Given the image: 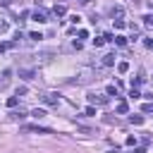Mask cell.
I'll return each mask as SVG.
<instances>
[{"mask_svg":"<svg viewBox=\"0 0 153 153\" xmlns=\"http://www.w3.org/2000/svg\"><path fill=\"white\" fill-rule=\"evenodd\" d=\"M134 153H146V148H136V151H134Z\"/></svg>","mask_w":153,"mask_h":153,"instance_id":"obj_32","label":"cell"},{"mask_svg":"<svg viewBox=\"0 0 153 153\" xmlns=\"http://www.w3.org/2000/svg\"><path fill=\"white\" fill-rule=\"evenodd\" d=\"M88 103H93V105H103V103H108V96H96V93H91V96H88Z\"/></svg>","mask_w":153,"mask_h":153,"instance_id":"obj_5","label":"cell"},{"mask_svg":"<svg viewBox=\"0 0 153 153\" xmlns=\"http://www.w3.org/2000/svg\"><path fill=\"white\" fill-rule=\"evenodd\" d=\"M115 110H117V112H120V115H124V112H127V110H129V105H127V100H120V103H117V108H115Z\"/></svg>","mask_w":153,"mask_h":153,"instance_id":"obj_10","label":"cell"},{"mask_svg":"<svg viewBox=\"0 0 153 153\" xmlns=\"http://www.w3.org/2000/svg\"><path fill=\"white\" fill-rule=\"evenodd\" d=\"M129 122H131V124H143V117H141V115H131Z\"/></svg>","mask_w":153,"mask_h":153,"instance_id":"obj_15","label":"cell"},{"mask_svg":"<svg viewBox=\"0 0 153 153\" xmlns=\"http://www.w3.org/2000/svg\"><path fill=\"white\" fill-rule=\"evenodd\" d=\"M76 129H79L81 134H86V136H88V134H96V131H93V129H88V127H76Z\"/></svg>","mask_w":153,"mask_h":153,"instance_id":"obj_22","label":"cell"},{"mask_svg":"<svg viewBox=\"0 0 153 153\" xmlns=\"http://www.w3.org/2000/svg\"><path fill=\"white\" fill-rule=\"evenodd\" d=\"M29 38H31V41H41V38H43V33H41V31H31V33H29Z\"/></svg>","mask_w":153,"mask_h":153,"instance_id":"obj_17","label":"cell"},{"mask_svg":"<svg viewBox=\"0 0 153 153\" xmlns=\"http://www.w3.org/2000/svg\"><path fill=\"white\" fill-rule=\"evenodd\" d=\"M129 98H131V100H136V98H141V93H139L136 88H131V91H129Z\"/></svg>","mask_w":153,"mask_h":153,"instance_id":"obj_21","label":"cell"},{"mask_svg":"<svg viewBox=\"0 0 153 153\" xmlns=\"http://www.w3.org/2000/svg\"><path fill=\"white\" fill-rule=\"evenodd\" d=\"M103 43H105V38H103V36H100V38H93V45H96V48H98V45H103Z\"/></svg>","mask_w":153,"mask_h":153,"instance_id":"obj_26","label":"cell"},{"mask_svg":"<svg viewBox=\"0 0 153 153\" xmlns=\"http://www.w3.org/2000/svg\"><path fill=\"white\" fill-rule=\"evenodd\" d=\"M12 2H14V0H0V5H12ZM19 2H22V0H19Z\"/></svg>","mask_w":153,"mask_h":153,"instance_id":"obj_31","label":"cell"},{"mask_svg":"<svg viewBox=\"0 0 153 153\" xmlns=\"http://www.w3.org/2000/svg\"><path fill=\"white\" fill-rule=\"evenodd\" d=\"M31 19L38 22V24H43V22H48V14H45V10H36V12L31 14Z\"/></svg>","mask_w":153,"mask_h":153,"instance_id":"obj_3","label":"cell"},{"mask_svg":"<svg viewBox=\"0 0 153 153\" xmlns=\"http://www.w3.org/2000/svg\"><path fill=\"white\" fill-rule=\"evenodd\" d=\"M36 57V65H45V62H50V53H41V55H33Z\"/></svg>","mask_w":153,"mask_h":153,"instance_id":"obj_8","label":"cell"},{"mask_svg":"<svg viewBox=\"0 0 153 153\" xmlns=\"http://www.w3.org/2000/svg\"><path fill=\"white\" fill-rule=\"evenodd\" d=\"M105 93H108V96H117V86H112V84H110V86L105 88Z\"/></svg>","mask_w":153,"mask_h":153,"instance_id":"obj_19","label":"cell"},{"mask_svg":"<svg viewBox=\"0 0 153 153\" xmlns=\"http://www.w3.org/2000/svg\"><path fill=\"white\" fill-rule=\"evenodd\" d=\"M100 65H103V67H112V65H115V53H105L103 60H100Z\"/></svg>","mask_w":153,"mask_h":153,"instance_id":"obj_4","label":"cell"},{"mask_svg":"<svg viewBox=\"0 0 153 153\" xmlns=\"http://www.w3.org/2000/svg\"><path fill=\"white\" fill-rule=\"evenodd\" d=\"M24 131H38V134H50V129H45V127H24Z\"/></svg>","mask_w":153,"mask_h":153,"instance_id":"obj_9","label":"cell"},{"mask_svg":"<svg viewBox=\"0 0 153 153\" xmlns=\"http://www.w3.org/2000/svg\"><path fill=\"white\" fill-rule=\"evenodd\" d=\"M76 36H79V38H88V31H86V29H79Z\"/></svg>","mask_w":153,"mask_h":153,"instance_id":"obj_23","label":"cell"},{"mask_svg":"<svg viewBox=\"0 0 153 153\" xmlns=\"http://www.w3.org/2000/svg\"><path fill=\"white\" fill-rule=\"evenodd\" d=\"M84 112H86V115H88V117H93V115H96V108H93V105H88V108H86V110H84Z\"/></svg>","mask_w":153,"mask_h":153,"instance_id":"obj_24","label":"cell"},{"mask_svg":"<svg viewBox=\"0 0 153 153\" xmlns=\"http://www.w3.org/2000/svg\"><path fill=\"white\" fill-rule=\"evenodd\" d=\"M5 31H7V22H5V19H0V33H5Z\"/></svg>","mask_w":153,"mask_h":153,"instance_id":"obj_27","label":"cell"},{"mask_svg":"<svg viewBox=\"0 0 153 153\" xmlns=\"http://www.w3.org/2000/svg\"><path fill=\"white\" fill-rule=\"evenodd\" d=\"M117 72H120V74H127V72H129V62H124V60H122V62L117 65Z\"/></svg>","mask_w":153,"mask_h":153,"instance_id":"obj_11","label":"cell"},{"mask_svg":"<svg viewBox=\"0 0 153 153\" xmlns=\"http://www.w3.org/2000/svg\"><path fill=\"white\" fill-rule=\"evenodd\" d=\"M112 22H115V29H124V26H127L124 19H112Z\"/></svg>","mask_w":153,"mask_h":153,"instance_id":"obj_18","label":"cell"},{"mask_svg":"<svg viewBox=\"0 0 153 153\" xmlns=\"http://www.w3.org/2000/svg\"><path fill=\"white\" fill-rule=\"evenodd\" d=\"M143 112H153V103H146L143 105Z\"/></svg>","mask_w":153,"mask_h":153,"instance_id":"obj_29","label":"cell"},{"mask_svg":"<svg viewBox=\"0 0 153 153\" xmlns=\"http://www.w3.org/2000/svg\"><path fill=\"white\" fill-rule=\"evenodd\" d=\"M110 17H112V19H122V17H124V7H120V5L112 7V10H110Z\"/></svg>","mask_w":153,"mask_h":153,"instance_id":"obj_6","label":"cell"},{"mask_svg":"<svg viewBox=\"0 0 153 153\" xmlns=\"http://www.w3.org/2000/svg\"><path fill=\"white\" fill-rule=\"evenodd\" d=\"M69 22H72V24H79V22H81V17H79V14H72V17H69Z\"/></svg>","mask_w":153,"mask_h":153,"instance_id":"obj_25","label":"cell"},{"mask_svg":"<svg viewBox=\"0 0 153 153\" xmlns=\"http://www.w3.org/2000/svg\"><path fill=\"white\" fill-rule=\"evenodd\" d=\"M31 117H36V120H41V117H45V110H41V108H36V110H31Z\"/></svg>","mask_w":153,"mask_h":153,"instance_id":"obj_13","label":"cell"},{"mask_svg":"<svg viewBox=\"0 0 153 153\" xmlns=\"http://www.w3.org/2000/svg\"><path fill=\"white\" fill-rule=\"evenodd\" d=\"M17 96H26V86H19L17 88Z\"/></svg>","mask_w":153,"mask_h":153,"instance_id":"obj_28","label":"cell"},{"mask_svg":"<svg viewBox=\"0 0 153 153\" xmlns=\"http://www.w3.org/2000/svg\"><path fill=\"white\" fill-rule=\"evenodd\" d=\"M7 48H10V43H0V53H5Z\"/></svg>","mask_w":153,"mask_h":153,"instance_id":"obj_30","label":"cell"},{"mask_svg":"<svg viewBox=\"0 0 153 153\" xmlns=\"http://www.w3.org/2000/svg\"><path fill=\"white\" fill-rule=\"evenodd\" d=\"M17 103H19V98H17V96H10V98H7V105H10V108H14Z\"/></svg>","mask_w":153,"mask_h":153,"instance_id":"obj_20","label":"cell"},{"mask_svg":"<svg viewBox=\"0 0 153 153\" xmlns=\"http://www.w3.org/2000/svg\"><path fill=\"white\" fill-rule=\"evenodd\" d=\"M108 153H120V151H117V148H115V151H108Z\"/></svg>","mask_w":153,"mask_h":153,"instance_id":"obj_33","label":"cell"},{"mask_svg":"<svg viewBox=\"0 0 153 153\" xmlns=\"http://www.w3.org/2000/svg\"><path fill=\"white\" fill-rule=\"evenodd\" d=\"M115 45L124 48V45H127V38H124V36H115Z\"/></svg>","mask_w":153,"mask_h":153,"instance_id":"obj_14","label":"cell"},{"mask_svg":"<svg viewBox=\"0 0 153 153\" xmlns=\"http://www.w3.org/2000/svg\"><path fill=\"white\" fill-rule=\"evenodd\" d=\"M53 12H55L57 17H62V14L67 12V7H65V5H55V7H53Z\"/></svg>","mask_w":153,"mask_h":153,"instance_id":"obj_12","label":"cell"},{"mask_svg":"<svg viewBox=\"0 0 153 153\" xmlns=\"http://www.w3.org/2000/svg\"><path fill=\"white\" fill-rule=\"evenodd\" d=\"M33 76H36V72H33V69H19V79L29 81V79H33Z\"/></svg>","mask_w":153,"mask_h":153,"instance_id":"obj_7","label":"cell"},{"mask_svg":"<svg viewBox=\"0 0 153 153\" xmlns=\"http://www.w3.org/2000/svg\"><path fill=\"white\" fill-rule=\"evenodd\" d=\"M41 100L48 103V105H57V103H60V96H57V93H43Z\"/></svg>","mask_w":153,"mask_h":153,"instance_id":"obj_2","label":"cell"},{"mask_svg":"<svg viewBox=\"0 0 153 153\" xmlns=\"http://www.w3.org/2000/svg\"><path fill=\"white\" fill-rule=\"evenodd\" d=\"M96 79V72L93 69H81L79 74H76V79H72L74 84H88V81H93Z\"/></svg>","mask_w":153,"mask_h":153,"instance_id":"obj_1","label":"cell"},{"mask_svg":"<svg viewBox=\"0 0 153 153\" xmlns=\"http://www.w3.org/2000/svg\"><path fill=\"white\" fill-rule=\"evenodd\" d=\"M143 26H146V29H153V14L143 17Z\"/></svg>","mask_w":153,"mask_h":153,"instance_id":"obj_16","label":"cell"}]
</instances>
